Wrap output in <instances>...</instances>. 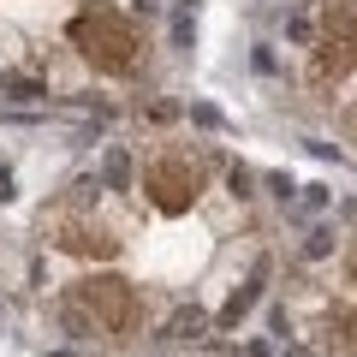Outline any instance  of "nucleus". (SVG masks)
I'll list each match as a JSON object with an SVG mask.
<instances>
[{
    "mask_svg": "<svg viewBox=\"0 0 357 357\" xmlns=\"http://www.w3.org/2000/svg\"><path fill=\"white\" fill-rule=\"evenodd\" d=\"M66 36H72V48L84 54L96 72H114V77H126L131 66H137V54H143L137 24H131L126 13H114V6H89V13H77Z\"/></svg>",
    "mask_w": 357,
    "mask_h": 357,
    "instance_id": "1",
    "label": "nucleus"
},
{
    "mask_svg": "<svg viewBox=\"0 0 357 357\" xmlns=\"http://www.w3.org/2000/svg\"><path fill=\"white\" fill-rule=\"evenodd\" d=\"M203 185H208V161L191 155V149H167L143 167V191H149V203L161 215H185L203 197Z\"/></svg>",
    "mask_w": 357,
    "mask_h": 357,
    "instance_id": "2",
    "label": "nucleus"
},
{
    "mask_svg": "<svg viewBox=\"0 0 357 357\" xmlns=\"http://www.w3.org/2000/svg\"><path fill=\"white\" fill-rule=\"evenodd\" d=\"M345 72H357V0H321V42L310 60V77L340 84Z\"/></svg>",
    "mask_w": 357,
    "mask_h": 357,
    "instance_id": "3",
    "label": "nucleus"
},
{
    "mask_svg": "<svg viewBox=\"0 0 357 357\" xmlns=\"http://www.w3.org/2000/svg\"><path fill=\"white\" fill-rule=\"evenodd\" d=\"M72 316H89L107 333H126L131 321H137V292H131V280H119V274H89L72 292Z\"/></svg>",
    "mask_w": 357,
    "mask_h": 357,
    "instance_id": "4",
    "label": "nucleus"
},
{
    "mask_svg": "<svg viewBox=\"0 0 357 357\" xmlns=\"http://www.w3.org/2000/svg\"><path fill=\"white\" fill-rule=\"evenodd\" d=\"M60 244H66V250H84V256H114V250H119V244L107 238L102 227H66Z\"/></svg>",
    "mask_w": 357,
    "mask_h": 357,
    "instance_id": "5",
    "label": "nucleus"
},
{
    "mask_svg": "<svg viewBox=\"0 0 357 357\" xmlns=\"http://www.w3.org/2000/svg\"><path fill=\"white\" fill-rule=\"evenodd\" d=\"M333 321H340V340H345V351H357V310H333Z\"/></svg>",
    "mask_w": 357,
    "mask_h": 357,
    "instance_id": "6",
    "label": "nucleus"
},
{
    "mask_svg": "<svg viewBox=\"0 0 357 357\" xmlns=\"http://www.w3.org/2000/svg\"><path fill=\"white\" fill-rule=\"evenodd\" d=\"M351 280H357V256H351Z\"/></svg>",
    "mask_w": 357,
    "mask_h": 357,
    "instance_id": "7",
    "label": "nucleus"
}]
</instances>
